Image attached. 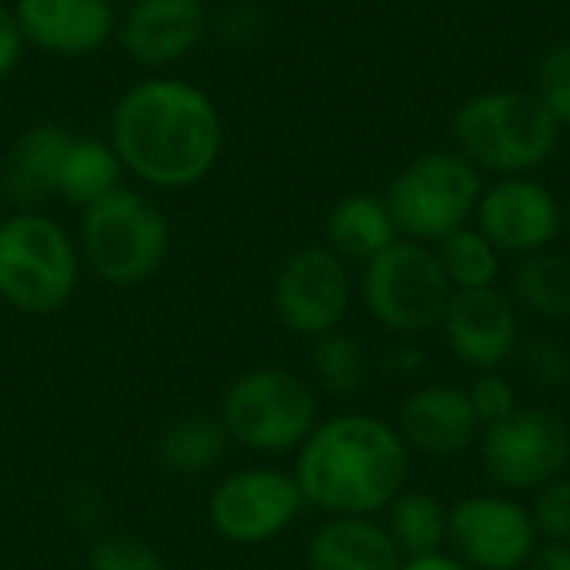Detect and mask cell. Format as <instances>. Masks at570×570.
<instances>
[{"mask_svg":"<svg viewBox=\"0 0 570 570\" xmlns=\"http://www.w3.org/2000/svg\"><path fill=\"white\" fill-rule=\"evenodd\" d=\"M110 147L124 174L150 190L197 187L224 154V114L217 100L184 77H144L110 110Z\"/></svg>","mask_w":570,"mask_h":570,"instance_id":"cell-1","label":"cell"},{"mask_svg":"<svg viewBox=\"0 0 570 570\" xmlns=\"http://www.w3.org/2000/svg\"><path fill=\"white\" fill-rule=\"evenodd\" d=\"M411 448L381 417L337 414L311 431L297 448L294 481L304 504L331 518H371L404 491Z\"/></svg>","mask_w":570,"mask_h":570,"instance_id":"cell-2","label":"cell"},{"mask_svg":"<svg viewBox=\"0 0 570 570\" xmlns=\"http://www.w3.org/2000/svg\"><path fill=\"white\" fill-rule=\"evenodd\" d=\"M458 150L498 177H528L558 150L561 127L531 90H481L451 120Z\"/></svg>","mask_w":570,"mask_h":570,"instance_id":"cell-3","label":"cell"},{"mask_svg":"<svg viewBox=\"0 0 570 570\" xmlns=\"http://www.w3.org/2000/svg\"><path fill=\"white\" fill-rule=\"evenodd\" d=\"M80 284L77 240L43 210H10L0 220V301L20 314L60 311Z\"/></svg>","mask_w":570,"mask_h":570,"instance_id":"cell-4","label":"cell"},{"mask_svg":"<svg viewBox=\"0 0 570 570\" xmlns=\"http://www.w3.org/2000/svg\"><path fill=\"white\" fill-rule=\"evenodd\" d=\"M80 257L110 287L150 281L170 250V224L154 197L117 187L80 210Z\"/></svg>","mask_w":570,"mask_h":570,"instance_id":"cell-5","label":"cell"},{"mask_svg":"<svg viewBox=\"0 0 570 570\" xmlns=\"http://www.w3.org/2000/svg\"><path fill=\"white\" fill-rule=\"evenodd\" d=\"M481 190V170L461 150H428L397 170L384 200L401 237L438 244L468 227Z\"/></svg>","mask_w":570,"mask_h":570,"instance_id":"cell-6","label":"cell"},{"mask_svg":"<svg viewBox=\"0 0 570 570\" xmlns=\"http://www.w3.org/2000/svg\"><path fill=\"white\" fill-rule=\"evenodd\" d=\"M220 424L230 441L254 454H287L317 428V397L297 374L257 367L227 387Z\"/></svg>","mask_w":570,"mask_h":570,"instance_id":"cell-7","label":"cell"},{"mask_svg":"<svg viewBox=\"0 0 570 570\" xmlns=\"http://www.w3.org/2000/svg\"><path fill=\"white\" fill-rule=\"evenodd\" d=\"M361 294L381 327L397 334H424L444 321L454 287L428 244L397 237L387 250L364 264Z\"/></svg>","mask_w":570,"mask_h":570,"instance_id":"cell-8","label":"cell"},{"mask_svg":"<svg viewBox=\"0 0 570 570\" xmlns=\"http://www.w3.org/2000/svg\"><path fill=\"white\" fill-rule=\"evenodd\" d=\"M481 461L494 484L508 491H541L570 461V428L544 407H518L484 428Z\"/></svg>","mask_w":570,"mask_h":570,"instance_id":"cell-9","label":"cell"},{"mask_svg":"<svg viewBox=\"0 0 570 570\" xmlns=\"http://www.w3.org/2000/svg\"><path fill=\"white\" fill-rule=\"evenodd\" d=\"M354 284L347 261L327 244L294 250L274 277V311L291 334L324 337L341 331L351 311Z\"/></svg>","mask_w":570,"mask_h":570,"instance_id":"cell-10","label":"cell"},{"mask_svg":"<svg viewBox=\"0 0 570 570\" xmlns=\"http://www.w3.org/2000/svg\"><path fill=\"white\" fill-rule=\"evenodd\" d=\"M304 494L294 474L277 468H247L224 478L207 504L214 531L230 544H267L301 514Z\"/></svg>","mask_w":570,"mask_h":570,"instance_id":"cell-11","label":"cell"},{"mask_svg":"<svg viewBox=\"0 0 570 570\" xmlns=\"http://www.w3.org/2000/svg\"><path fill=\"white\" fill-rule=\"evenodd\" d=\"M454 558L471 570H521L538 551L531 511L501 494H474L448 511Z\"/></svg>","mask_w":570,"mask_h":570,"instance_id":"cell-12","label":"cell"},{"mask_svg":"<svg viewBox=\"0 0 570 570\" xmlns=\"http://www.w3.org/2000/svg\"><path fill=\"white\" fill-rule=\"evenodd\" d=\"M478 230L501 254H538L564 227V207L558 197L534 177H498L481 190L478 200Z\"/></svg>","mask_w":570,"mask_h":570,"instance_id":"cell-13","label":"cell"},{"mask_svg":"<svg viewBox=\"0 0 570 570\" xmlns=\"http://www.w3.org/2000/svg\"><path fill=\"white\" fill-rule=\"evenodd\" d=\"M207 30V0H130L117 13L114 43L127 60L147 70H164L194 57Z\"/></svg>","mask_w":570,"mask_h":570,"instance_id":"cell-14","label":"cell"},{"mask_svg":"<svg viewBox=\"0 0 570 570\" xmlns=\"http://www.w3.org/2000/svg\"><path fill=\"white\" fill-rule=\"evenodd\" d=\"M441 324L458 361L481 374L498 371L521 344L518 304L498 287L454 291Z\"/></svg>","mask_w":570,"mask_h":570,"instance_id":"cell-15","label":"cell"},{"mask_svg":"<svg viewBox=\"0 0 570 570\" xmlns=\"http://www.w3.org/2000/svg\"><path fill=\"white\" fill-rule=\"evenodd\" d=\"M10 7L27 47L50 57H94L117 33V7L110 0H13Z\"/></svg>","mask_w":570,"mask_h":570,"instance_id":"cell-16","label":"cell"},{"mask_svg":"<svg viewBox=\"0 0 570 570\" xmlns=\"http://www.w3.org/2000/svg\"><path fill=\"white\" fill-rule=\"evenodd\" d=\"M481 434V421L464 387L428 384L401 404V438L424 454H461Z\"/></svg>","mask_w":570,"mask_h":570,"instance_id":"cell-17","label":"cell"},{"mask_svg":"<svg viewBox=\"0 0 570 570\" xmlns=\"http://www.w3.org/2000/svg\"><path fill=\"white\" fill-rule=\"evenodd\" d=\"M70 137L73 130L53 120L30 124L17 134L0 160V194L13 210H40V204L57 197L60 160Z\"/></svg>","mask_w":570,"mask_h":570,"instance_id":"cell-18","label":"cell"},{"mask_svg":"<svg viewBox=\"0 0 570 570\" xmlns=\"http://www.w3.org/2000/svg\"><path fill=\"white\" fill-rule=\"evenodd\" d=\"M401 558L387 528L371 518H331L307 544L311 570H397Z\"/></svg>","mask_w":570,"mask_h":570,"instance_id":"cell-19","label":"cell"},{"mask_svg":"<svg viewBox=\"0 0 570 570\" xmlns=\"http://www.w3.org/2000/svg\"><path fill=\"white\" fill-rule=\"evenodd\" d=\"M327 247L344 261H371L387 250L401 234L391 217V207L377 194H347L341 197L324 224Z\"/></svg>","mask_w":570,"mask_h":570,"instance_id":"cell-20","label":"cell"},{"mask_svg":"<svg viewBox=\"0 0 570 570\" xmlns=\"http://www.w3.org/2000/svg\"><path fill=\"white\" fill-rule=\"evenodd\" d=\"M124 187V164L107 137L73 134L67 144V154L60 160L57 177V197L73 207H90L100 197Z\"/></svg>","mask_w":570,"mask_h":570,"instance_id":"cell-21","label":"cell"},{"mask_svg":"<svg viewBox=\"0 0 570 570\" xmlns=\"http://www.w3.org/2000/svg\"><path fill=\"white\" fill-rule=\"evenodd\" d=\"M227 431L220 417L207 414H190L174 421L160 438H157V461L164 471L180 474V478H197L207 474L227 451Z\"/></svg>","mask_w":570,"mask_h":570,"instance_id":"cell-22","label":"cell"},{"mask_svg":"<svg viewBox=\"0 0 570 570\" xmlns=\"http://www.w3.org/2000/svg\"><path fill=\"white\" fill-rule=\"evenodd\" d=\"M511 301L544 321L570 317V257L551 250L521 257L511 274Z\"/></svg>","mask_w":570,"mask_h":570,"instance_id":"cell-23","label":"cell"},{"mask_svg":"<svg viewBox=\"0 0 570 570\" xmlns=\"http://www.w3.org/2000/svg\"><path fill=\"white\" fill-rule=\"evenodd\" d=\"M387 534L407 558L438 554L448 538V511L428 491H401L387 508Z\"/></svg>","mask_w":570,"mask_h":570,"instance_id":"cell-24","label":"cell"},{"mask_svg":"<svg viewBox=\"0 0 570 570\" xmlns=\"http://www.w3.org/2000/svg\"><path fill=\"white\" fill-rule=\"evenodd\" d=\"M434 254L454 291H481V287H494L498 281L501 250L471 224L438 240Z\"/></svg>","mask_w":570,"mask_h":570,"instance_id":"cell-25","label":"cell"},{"mask_svg":"<svg viewBox=\"0 0 570 570\" xmlns=\"http://www.w3.org/2000/svg\"><path fill=\"white\" fill-rule=\"evenodd\" d=\"M311 367L317 384L334 397H354L367 384V354L351 334H324L314 344Z\"/></svg>","mask_w":570,"mask_h":570,"instance_id":"cell-26","label":"cell"},{"mask_svg":"<svg viewBox=\"0 0 570 570\" xmlns=\"http://www.w3.org/2000/svg\"><path fill=\"white\" fill-rule=\"evenodd\" d=\"M87 570H167V564L150 544L130 534H104L90 544Z\"/></svg>","mask_w":570,"mask_h":570,"instance_id":"cell-27","label":"cell"},{"mask_svg":"<svg viewBox=\"0 0 570 570\" xmlns=\"http://www.w3.org/2000/svg\"><path fill=\"white\" fill-rule=\"evenodd\" d=\"M538 538H548V544H568L570 541V481L554 478L538 491L534 511H531Z\"/></svg>","mask_w":570,"mask_h":570,"instance_id":"cell-28","label":"cell"},{"mask_svg":"<svg viewBox=\"0 0 570 570\" xmlns=\"http://www.w3.org/2000/svg\"><path fill=\"white\" fill-rule=\"evenodd\" d=\"M468 397H471V407H474L481 428H491V424H498V421H504V417H511L518 411V391H514V384L508 377L494 374V371H484L471 384Z\"/></svg>","mask_w":570,"mask_h":570,"instance_id":"cell-29","label":"cell"},{"mask_svg":"<svg viewBox=\"0 0 570 570\" xmlns=\"http://www.w3.org/2000/svg\"><path fill=\"white\" fill-rule=\"evenodd\" d=\"M524 371L538 387H564L570 381V354L551 337L524 344Z\"/></svg>","mask_w":570,"mask_h":570,"instance_id":"cell-30","label":"cell"},{"mask_svg":"<svg viewBox=\"0 0 570 570\" xmlns=\"http://www.w3.org/2000/svg\"><path fill=\"white\" fill-rule=\"evenodd\" d=\"M27 50V40L20 33V23L13 17L10 3H0V83L20 67V57Z\"/></svg>","mask_w":570,"mask_h":570,"instance_id":"cell-31","label":"cell"},{"mask_svg":"<svg viewBox=\"0 0 570 570\" xmlns=\"http://www.w3.org/2000/svg\"><path fill=\"white\" fill-rule=\"evenodd\" d=\"M570 83V40H558L538 57V90Z\"/></svg>","mask_w":570,"mask_h":570,"instance_id":"cell-32","label":"cell"},{"mask_svg":"<svg viewBox=\"0 0 570 570\" xmlns=\"http://www.w3.org/2000/svg\"><path fill=\"white\" fill-rule=\"evenodd\" d=\"M524 570H570V544H544L531 554Z\"/></svg>","mask_w":570,"mask_h":570,"instance_id":"cell-33","label":"cell"},{"mask_svg":"<svg viewBox=\"0 0 570 570\" xmlns=\"http://www.w3.org/2000/svg\"><path fill=\"white\" fill-rule=\"evenodd\" d=\"M538 97L544 100L548 114L554 117V124L564 130L570 127V83H561V87H544L538 90Z\"/></svg>","mask_w":570,"mask_h":570,"instance_id":"cell-34","label":"cell"},{"mask_svg":"<svg viewBox=\"0 0 570 570\" xmlns=\"http://www.w3.org/2000/svg\"><path fill=\"white\" fill-rule=\"evenodd\" d=\"M397 570H471V568H468L461 558L438 551V554H424V558H407V561H401V568Z\"/></svg>","mask_w":570,"mask_h":570,"instance_id":"cell-35","label":"cell"},{"mask_svg":"<svg viewBox=\"0 0 570 570\" xmlns=\"http://www.w3.org/2000/svg\"><path fill=\"white\" fill-rule=\"evenodd\" d=\"M564 227H568V234H570V207L564 210Z\"/></svg>","mask_w":570,"mask_h":570,"instance_id":"cell-36","label":"cell"},{"mask_svg":"<svg viewBox=\"0 0 570 570\" xmlns=\"http://www.w3.org/2000/svg\"><path fill=\"white\" fill-rule=\"evenodd\" d=\"M468 3H471V0H468Z\"/></svg>","mask_w":570,"mask_h":570,"instance_id":"cell-37","label":"cell"}]
</instances>
